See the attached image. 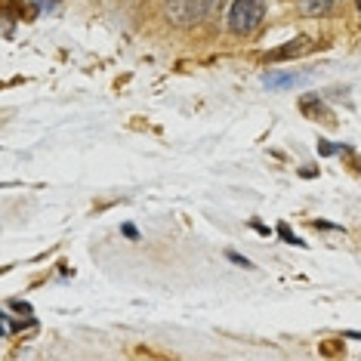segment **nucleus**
<instances>
[{"mask_svg":"<svg viewBox=\"0 0 361 361\" xmlns=\"http://www.w3.org/2000/svg\"><path fill=\"white\" fill-rule=\"evenodd\" d=\"M228 259H235V262H238V266H250V262H247V259H244V257H238V253H228Z\"/></svg>","mask_w":361,"mask_h":361,"instance_id":"obj_5","label":"nucleus"},{"mask_svg":"<svg viewBox=\"0 0 361 361\" xmlns=\"http://www.w3.org/2000/svg\"><path fill=\"white\" fill-rule=\"evenodd\" d=\"M331 6H334V0H302V13L306 16H324V13H331Z\"/></svg>","mask_w":361,"mask_h":361,"instance_id":"obj_3","label":"nucleus"},{"mask_svg":"<svg viewBox=\"0 0 361 361\" xmlns=\"http://www.w3.org/2000/svg\"><path fill=\"white\" fill-rule=\"evenodd\" d=\"M213 0H170L167 4V19L176 22V25H192L198 22L204 13L210 10Z\"/></svg>","mask_w":361,"mask_h":361,"instance_id":"obj_2","label":"nucleus"},{"mask_svg":"<svg viewBox=\"0 0 361 361\" xmlns=\"http://www.w3.org/2000/svg\"><path fill=\"white\" fill-rule=\"evenodd\" d=\"M358 13H361V0H358Z\"/></svg>","mask_w":361,"mask_h":361,"instance_id":"obj_6","label":"nucleus"},{"mask_svg":"<svg viewBox=\"0 0 361 361\" xmlns=\"http://www.w3.org/2000/svg\"><path fill=\"white\" fill-rule=\"evenodd\" d=\"M278 232H281V238H284V241H290V244H302L300 238L293 235V232H290V228H287V226H278Z\"/></svg>","mask_w":361,"mask_h":361,"instance_id":"obj_4","label":"nucleus"},{"mask_svg":"<svg viewBox=\"0 0 361 361\" xmlns=\"http://www.w3.org/2000/svg\"><path fill=\"white\" fill-rule=\"evenodd\" d=\"M266 19V0H235L228 10V28L235 35H250Z\"/></svg>","mask_w":361,"mask_h":361,"instance_id":"obj_1","label":"nucleus"}]
</instances>
